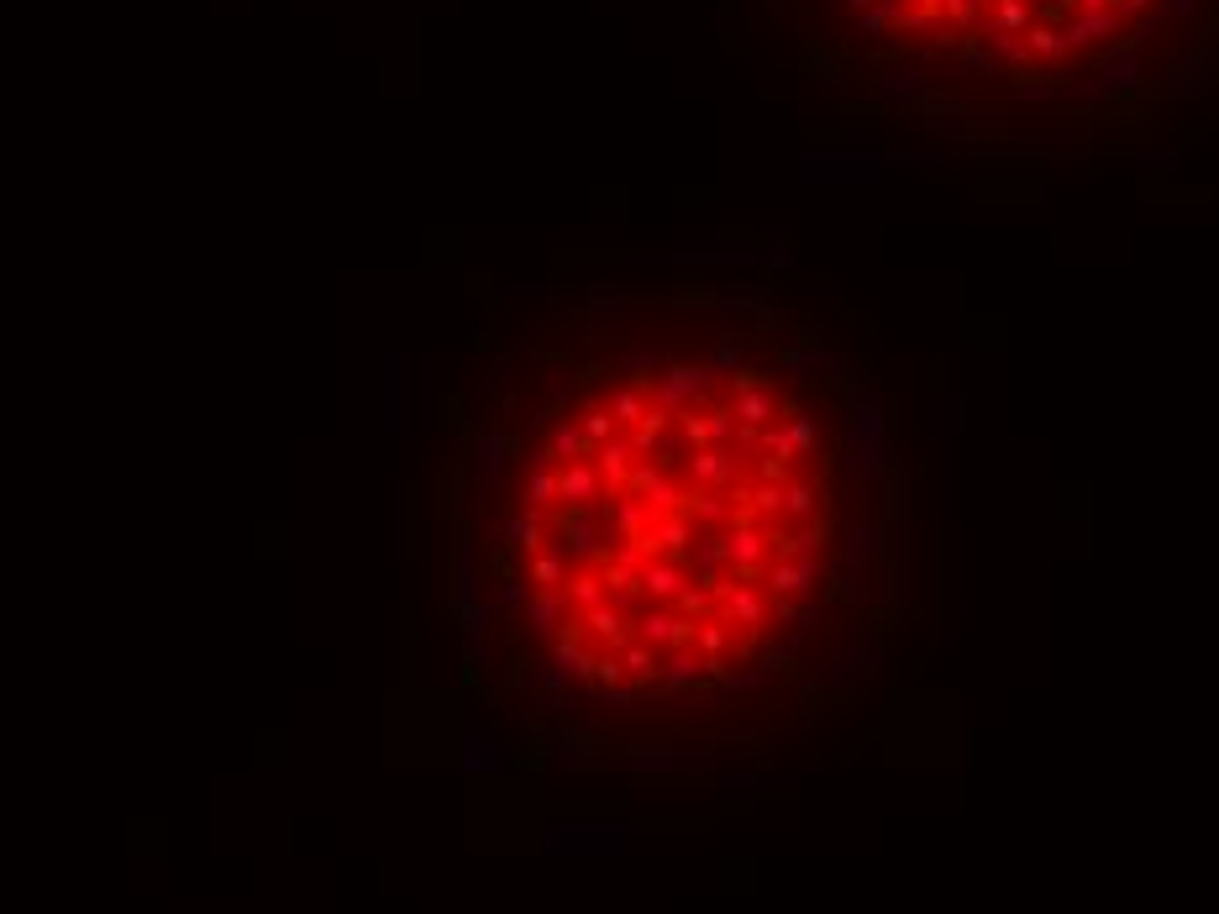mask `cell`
Segmentation results:
<instances>
[{
  "label": "cell",
  "mask_w": 1219,
  "mask_h": 914,
  "mask_svg": "<svg viewBox=\"0 0 1219 914\" xmlns=\"http://www.w3.org/2000/svg\"><path fill=\"white\" fill-rule=\"evenodd\" d=\"M1093 79H1099L1109 95L1141 90V79H1146L1141 48H1135V42H1115V48H1104V53H1099V68H1093Z\"/></svg>",
  "instance_id": "2"
},
{
  "label": "cell",
  "mask_w": 1219,
  "mask_h": 914,
  "mask_svg": "<svg viewBox=\"0 0 1219 914\" xmlns=\"http://www.w3.org/2000/svg\"><path fill=\"white\" fill-rule=\"evenodd\" d=\"M847 5H857V11H868V5H873V0H847Z\"/></svg>",
  "instance_id": "16"
},
{
  "label": "cell",
  "mask_w": 1219,
  "mask_h": 914,
  "mask_svg": "<svg viewBox=\"0 0 1219 914\" xmlns=\"http://www.w3.org/2000/svg\"><path fill=\"white\" fill-rule=\"evenodd\" d=\"M1141 5H1152V0H1115L1119 22H1125V16H1135V11H1141Z\"/></svg>",
  "instance_id": "14"
},
{
  "label": "cell",
  "mask_w": 1219,
  "mask_h": 914,
  "mask_svg": "<svg viewBox=\"0 0 1219 914\" xmlns=\"http://www.w3.org/2000/svg\"><path fill=\"white\" fill-rule=\"evenodd\" d=\"M878 90L888 95V101L920 105V101H925V90H931V68L894 59V64H883V68H878Z\"/></svg>",
  "instance_id": "4"
},
{
  "label": "cell",
  "mask_w": 1219,
  "mask_h": 914,
  "mask_svg": "<svg viewBox=\"0 0 1219 914\" xmlns=\"http://www.w3.org/2000/svg\"><path fill=\"white\" fill-rule=\"evenodd\" d=\"M1119 27V11H1078V22L1067 27V48H1083V42H1099V37H1109Z\"/></svg>",
  "instance_id": "6"
},
{
  "label": "cell",
  "mask_w": 1219,
  "mask_h": 914,
  "mask_svg": "<svg viewBox=\"0 0 1219 914\" xmlns=\"http://www.w3.org/2000/svg\"><path fill=\"white\" fill-rule=\"evenodd\" d=\"M878 542H883V520H851L847 526V568H862V574H868V563L878 557Z\"/></svg>",
  "instance_id": "5"
},
{
  "label": "cell",
  "mask_w": 1219,
  "mask_h": 914,
  "mask_svg": "<svg viewBox=\"0 0 1219 914\" xmlns=\"http://www.w3.org/2000/svg\"><path fill=\"white\" fill-rule=\"evenodd\" d=\"M788 441H794V452H799V458H810V452H814V441H820V426H814L810 415L788 410Z\"/></svg>",
  "instance_id": "9"
},
{
  "label": "cell",
  "mask_w": 1219,
  "mask_h": 914,
  "mask_svg": "<svg viewBox=\"0 0 1219 914\" xmlns=\"http://www.w3.org/2000/svg\"><path fill=\"white\" fill-rule=\"evenodd\" d=\"M883 169H888V158H857V153H847V158H825V153H814V158H805L799 164V173L805 179H847V184H878Z\"/></svg>",
  "instance_id": "3"
},
{
  "label": "cell",
  "mask_w": 1219,
  "mask_h": 914,
  "mask_svg": "<svg viewBox=\"0 0 1219 914\" xmlns=\"http://www.w3.org/2000/svg\"><path fill=\"white\" fill-rule=\"evenodd\" d=\"M1019 37H1025V48H1030L1036 59H1062V53H1067V37H1056L1051 27H1025Z\"/></svg>",
  "instance_id": "8"
},
{
  "label": "cell",
  "mask_w": 1219,
  "mask_h": 914,
  "mask_svg": "<svg viewBox=\"0 0 1219 914\" xmlns=\"http://www.w3.org/2000/svg\"><path fill=\"white\" fill-rule=\"evenodd\" d=\"M1078 5H1083V11H1109L1115 0H1078Z\"/></svg>",
  "instance_id": "15"
},
{
  "label": "cell",
  "mask_w": 1219,
  "mask_h": 914,
  "mask_svg": "<svg viewBox=\"0 0 1219 914\" xmlns=\"http://www.w3.org/2000/svg\"><path fill=\"white\" fill-rule=\"evenodd\" d=\"M1025 22H1030V11H1025V0H999V22H993V27H999V33H1025Z\"/></svg>",
  "instance_id": "11"
},
{
  "label": "cell",
  "mask_w": 1219,
  "mask_h": 914,
  "mask_svg": "<svg viewBox=\"0 0 1219 914\" xmlns=\"http://www.w3.org/2000/svg\"><path fill=\"white\" fill-rule=\"evenodd\" d=\"M920 116H925V121L967 116V101H957V95H947V90H925V101H920Z\"/></svg>",
  "instance_id": "7"
},
{
  "label": "cell",
  "mask_w": 1219,
  "mask_h": 914,
  "mask_svg": "<svg viewBox=\"0 0 1219 914\" xmlns=\"http://www.w3.org/2000/svg\"><path fill=\"white\" fill-rule=\"evenodd\" d=\"M899 16H904L899 0H873V5L862 11V27H868V33H883V27H899Z\"/></svg>",
  "instance_id": "10"
},
{
  "label": "cell",
  "mask_w": 1219,
  "mask_h": 914,
  "mask_svg": "<svg viewBox=\"0 0 1219 914\" xmlns=\"http://www.w3.org/2000/svg\"><path fill=\"white\" fill-rule=\"evenodd\" d=\"M847 437H851V474L857 484H878L883 478V437H888V415H883L878 384H862L847 405Z\"/></svg>",
  "instance_id": "1"
},
{
  "label": "cell",
  "mask_w": 1219,
  "mask_h": 914,
  "mask_svg": "<svg viewBox=\"0 0 1219 914\" xmlns=\"http://www.w3.org/2000/svg\"><path fill=\"white\" fill-rule=\"evenodd\" d=\"M1162 11H1167L1172 22H1188V16L1198 11V0H1162Z\"/></svg>",
  "instance_id": "13"
},
{
  "label": "cell",
  "mask_w": 1219,
  "mask_h": 914,
  "mask_svg": "<svg viewBox=\"0 0 1219 914\" xmlns=\"http://www.w3.org/2000/svg\"><path fill=\"white\" fill-rule=\"evenodd\" d=\"M962 64L988 74V68H993V53H988V48H978V42H962Z\"/></svg>",
  "instance_id": "12"
}]
</instances>
